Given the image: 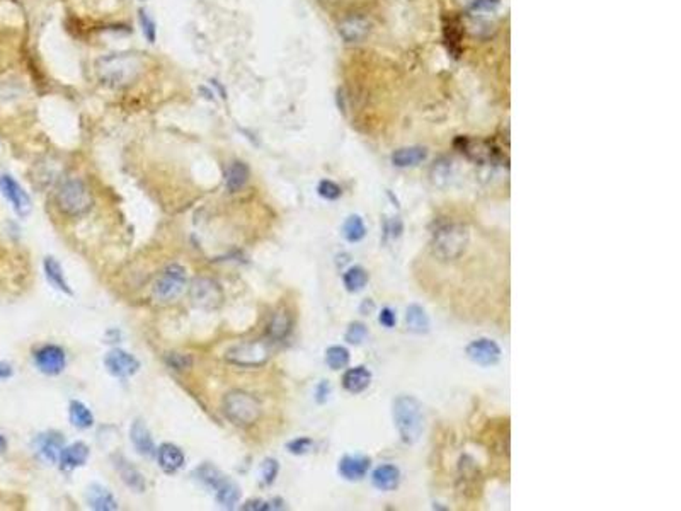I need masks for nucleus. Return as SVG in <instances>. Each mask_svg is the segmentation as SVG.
Listing matches in <instances>:
<instances>
[{
    "mask_svg": "<svg viewBox=\"0 0 681 511\" xmlns=\"http://www.w3.org/2000/svg\"><path fill=\"white\" fill-rule=\"evenodd\" d=\"M426 159V150L421 147H411V149H400L392 156V162L397 167H412L421 164Z\"/></svg>",
    "mask_w": 681,
    "mask_h": 511,
    "instance_id": "obj_29",
    "label": "nucleus"
},
{
    "mask_svg": "<svg viewBox=\"0 0 681 511\" xmlns=\"http://www.w3.org/2000/svg\"><path fill=\"white\" fill-rule=\"evenodd\" d=\"M344 287L348 292H359L368 283V273L363 268L354 266L344 273Z\"/></svg>",
    "mask_w": 681,
    "mask_h": 511,
    "instance_id": "obj_31",
    "label": "nucleus"
},
{
    "mask_svg": "<svg viewBox=\"0 0 681 511\" xmlns=\"http://www.w3.org/2000/svg\"><path fill=\"white\" fill-rule=\"evenodd\" d=\"M373 486L380 491H392V489L397 488L400 479V472L399 469L394 466H380L377 471L373 472Z\"/></svg>",
    "mask_w": 681,
    "mask_h": 511,
    "instance_id": "obj_23",
    "label": "nucleus"
},
{
    "mask_svg": "<svg viewBox=\"0 0 681 511\" xmlns=\"http://www.w3.org/2000/svg\"><path fill=\"white\" fill-rule=\"evenodd\" d=\"M242 510H245V511H249V510L266 511V510H271V503L262 501V500H250V501L245 503V505H242Z\"/></svg>",
    "mask_w": 681,
    "mask_h": 511,
    "instance_id": "obj_40",
    "label": "nucleus"
},
{
    "mask_svg": "<svg viewBox=\"0 0 681 511\" xmlns=\"http://www.w3.org/2000/svg\"><path fill=\"white\" fill-rule=\"evenodd\" d=\"M366 334H368V331H366L365 324H361V322H353V324L349 326L348 333H346V341L351 343V345H359V343L365 341Z\"/></svg>",
    "mask_w": 681,
    "mask_h": 511,
    "instance_id": "obj_35",
    "label": "nucleus"
},
{
    "mask_svg": "<svg viewBox=\"0 0 681 511\" xmlns=\"http://www.w3.org/2000/svg\"><path fill=\"white\" fill-rule=\"evenodd\" d=\"M249 167L244 162L235 161L232 162L231 166L227 167L225 171V186L231 193H239L240 190H244L245 184L249 181Z\"/></svg>",
    "mask_w": 681,
    "mask_h": 511,
    "instance_id": "obj_20",
    "label": "nucleus"
},
{
    "mask_svg": "<svg viewBox=\"0 0 681 511\" xmlns=\"http://www.w3.org/2000/svg\"><path fill=\"white\" fill-rule=\"evenodd\" d=\"M35 363L37 370L45 375H58L65 368V351L57 345H45L36 350Z\"/></svg>",
    "mask_w": 681,
    "mask_h": 511,
    "instance_id": "obj_10",
    "label": "nucleus"
},
{
    "mask_svg": "<svg viewBox=\"0 0 681 511\" xmlns=\"http://www.w3.org/2000/svg\"><path fill=\"white\" fill-rule=\"evenodd\" d=\"M62 448H64L62 447V438L60 435L57 433L43 435V437L37 440V452H40V455L50 464L57 462L58 457H60Z\"/></svg>",
    "mask_w": 681,
    "mask_h": 511,
    "instance_id": "obj_24",
    "label": "nucleus"
},
{
    "mask_svg": "<svg viewBox=\"0 0 681 511\" xmlns=\"http://www.w3.org/2000/svg\"><path fill=\"white\" fill-rule=\"evenodd\" d=\"M325 363L332 370H341L349 363V351L344 346H331L325 353Z\"/></svg>",
    "mask_w": 681,
    "mask_h": 511,
    "instance_id": "obj_33",
    "label": "nucleus"
},
{
    "mask_svg": "<svg viewBox=\"0 0 681 511\" xmlns=\"http://www.w3.org/2000/svg\"><path fill=\"white\" fill-rule=\"evenodd\" d=\"M469 229L458 222H446L433 232L431 251L440 261H455L462 258L469 246Z\"/></svg>",
    "mask_w": 681,
    "mask_h": 511,
    "instance_id": "obj_1",
    "label": "nucleus"
},
{
    "mask_svg": "<svg viewBox=\"0 0 681 511\" xmlns=\"http://www.w3.org/2000/svg\"><path fill=\"white\" fill-rule=\"evenodd\" d=\"M467 355L474 363L482 367L494 365V363L499 362L501 358V348L496 345L494 341L491 339H477V341H472L469 346H467Z\"/></svg>",
    "mask_w": 681,
    "mask_h": 511,
    "instance_id": "obj_12",
    "label": "nucleus"
},
{
    "mask_svg": "<svg viewBox=\"0 0 681 511\" xmlns=\"http://www.w3.org/2000/svg\"><path fill=\"white\" fill-rule=\"evenodd\" d=\"M141 72V62L135 55L120 53L101 58L98 62V74L103 84L110 87H128L139 79Z\"/></svg>",
    "mask_w": 681,
    "mask_h": 511,
    "instance_id": "obj_2",
    "label": "nucleus"
},
{
    "mask_svg": "<svg viewBox=\"0 0 681 511\" xmlns=\"http://www.w3.org/2000/svg\"><path fill=\"white\" fill-rule=\"evenodd\" d=\"M458 472H460V483H463V491L465 494H470V496H475L479 491V481H480V472L479 467L475 466L474 459L469 455H463L460 459V466H458Z\"/></svg>",
    "mask_w": 681,
    "mask_h": 511,
    "instance_id": "obj_16",
    "label": "nucleus"
},
{
    "mask_svg": "<svg viewBox=\"0 0 681 511\" xmlns=\"http://www.w3.org/2000/svg\"><path fill=\"white\" fill-rule=\"evenodd\" d=\"M89 459V447L83 442H75L72 445L62 448L60 457V467L62 471H72V469L82 467Z\"/></svg>",
    "mask_w": 681,
    "mask_h": 511,
    "instance_id": "obj_14",
    "label": "nucleus"
},
{
    "mask_svg": "<svg viewBox=\"0 0 681 511\" xmlns=\"http://www.w3.org/2000/svg\"><path fill=\"white\" fill-rule=\"evenodd\" d=\"M342 234H344L346 241L348 242H358L365 237L366 229L365 224H363L361 217L358 215H351L348 220L344 222V227H342Z\"/></svg>",
    "mask_w": 681,
    "mask_h": 511,
    "instance_id": "obj_32",
    "label": "nucleus"
},
{
    "mask_svg": "<svg viewBox=\"0 0 681 511\" xmlns=\"http://www.w3.org/2000/svg\"><path fill=\"white\" fill-rule=\"evenodd\" d=\"M380 324L382 326H385V328H394L395 326V314L394 311H390V309H383L382 312H380Z\"/></svg>",
    "mask_w": 681,
    "mask_h": 511,
    "instance_id": "obj_41",
    "label": "nucleus"
},
{
    "mask_svg": "<svg viewBox=\"0 0 681 511\" xmlns=\"http://www.w3.org/2000/svg\"><path fill=\"white\" fill-rule=\"evenodd\" d=\"M9 377H12V367L9 363L2 362L0 363V379H9Z\"/></svg>",
    "mask_w": 681,
    "mask_h": 511,
    "instance_id": "obj_42",
    "label": "nucleus"
},
{
    "mask_svg": "<svg viewBox=\"0 0 681 511\" xmlns=\"http://www.w3.org/2000/svg\"><path fill=\"white\" fill-rule=\"evenodd\" d=\"M6 447H7V442H6V438H4V437H2V435H0V454H2V452H4V450H6Z\"/></svg>",
    "mask_w": 681,
    "mask_h": 511,
    "instance_id": "obj_43",
    "label": "nucleus"
},
{
    "mask_svg": "<svg viewBox=\"0 0 681 511\" xmlns=\"http://www.w3.org/2000/svg\"><path fill=\"white\" fill-rule=\"evenodd\" d=\"M312 445H313V442L310 438L302 437V438H296V440H293V442L288 443L286 448H288V452H290V454L303 455V454H307L308 450H310Z\"/></svg>",
    "mask_w": 681,
    "mask_h": 511,
    "instance_id": "obj_39",
    "label": "nucleus"
},
{
    "mask_svg": "<svg viewBox=\"0 0 681 511\" xmlns=\"http://www.w3.org/2000/svg\"><path fill=\"white\" fill-rule=\"evenodd\" d=\"M185 454L173 443H164L157 450V462L165 474H175L185 466Z\"/></svg>",
    "mask_w": 681,
    "mask_h": 511,
    "instance_id": "obj_13",
    "label": "nucleus"
},
{
    "mask_svg": "<svg viewBox=\"0 0 681 511\" xmlns=\"http://www.w3.org/2000/svg\"><path fill=\"white\" fill-rule=\"evenodd\" d=\"M405 321H407L409 331H412V333L423 334L429 331V319L428 316H426L424 309L419 307V305H411V307L407 309Z\"/></svg>",
    "mask_w": 681,
    "mask_h": 511,
    "instance_id": "obj_30",
    "label": "nucleus"
},
{
    "mask_svg": "<svg viewBox=\"0 0 681 511\" xmlns=\"http://www.w3.org/2000/svg\"><path fill=\"white\" fill-rule=\"evenodd\" d=\"M291 329H293V317L285 309H281L271 317L269 326H267V338L274 343L283 341L290 336Z\"/></svg>",
    "mask_w": 681,
    "mask_h": 511,
    "instance_id": "obj_18",
    "label": "nucleus"
},
{
    "mask_svg": "<svg viewBox=\"0 0 681 511\" xmlns=\"http://www.w3.org/2000/svg\"><path fill=\"white\" fill-rule=\"evenodd\" d=\"M317 191H319V195L322 196V198H325V200H331V201H332V200H337V198H339V196H341V193H342V191H341V188L337 186L336 183L327 181V179H325V181H320L319 188H317Z\"/></svg>",
    "mask_w": 681,
    "mask_h": 511,
    "instance_id": "obj_37",
    "label": "nucleus"
},
{
    "mask_svg": "<svg viewBox=\"0 0 681 511\" xmlns=\"http://www.w3.org/2000/svg\"><path fill=\"white\" fill-rule=\"evenodd\" d=\"M371 384V374L365 367L349 368L342 377V387L351 394H359L368 389Z\"/></svg>",
    "mask_w": 681,
    "mask_h": 511,
    "instance_id": "obj_21",
    "label": "nucleus"
},
{
    "mask_svg": "<svg viewBox=\"0 0 681 511\" xmlns=\"http://www.w3.org/2000/svg\"><path fill=\"white\" fill-rule=\"evenodd\" d=\"M87 503L93 510L98 511H115L118 510V501L115 500L110 489L101 484H93L87 491Z\"/></svg>",
    "mask_w": 681,
    "mask_h": 511,
    "instance_id": "obj_19",
    "label": "nucleus"
},
{
    "mask_svg": "<svg viewBox=\"0 0 681 511\" xmlns=\"http://www.w3.org/2000/svg\"><path fill=\"white\" fill-rule=\"evenodd\" d=\"M140 24H141V29H144L145 38H147L150 43H153V41H156V35H157L156 23H153V19L150 18V16L145 11H140Z\"/></svg>",
    "mask_w": 681,
    "mask_h": 511,
    "instance_id": "obj_38",
    "label": "nucleus"
},
{
    "mask_svg": "<svg viewBox=\"0 0 681 511\" xmlns=\"http://www.w3.org/2000/svg\"><path fill=\"white\" fill-rule=\"evenodd\" d=\"M0 191L19 217H28L33 205L24 188L11 174H0Z\"/></svg>",
    "mask_w": 681,
    "mask_h": 511,
    "instance_id": "obj_9",
    "label": "nucleus"
},
{
    "mask_svg": "<svg viewBox=\"0 0 681 511\" xmlns=\"http://www.w3.org/2000/svg\"><path fill=\"white\" fill-rule=\"evenodd\" d=\"M129 438H132L133 447H135V450L139 452L140 455L153 457L157 454L156 443H153L152 435H150V431L144 421L136 420L133 423L132 430H129Z\"/></svg>",
    "mask_w": 681,
    "mask_h": 511,
    "instance_id": "obj_15",
    "label": "nucleus"
},
{
    "mask_svg": "<svg viewBox=\"0 0 681 511\" xmlns=\"http://www.w3.org/2000/svg\"><path fill=\"white\" fill-rule=\"evenodd\" d=\"M190 300L203 311H215L223 304V290L215 280L198 276L190 285Z\"/></svg>",
    "mask_w": 681,
    "mask_h": 511,
    "instance_id": "obj_8",
    "label": "nucleus"
},
{
    "mask_svg": "<svg viewBox=\"0 0 681 511\" xmlns=\"http://www.w3.org/2000/svg\"><path fill=\"white\" fill-rule=\"evenodd\" d=\"M221 409L225 418L239 428H249L256 425L262 414V406L257 397L245 391L228 392L221 402Z\"/></svg>",
    "mask_w": 681,
    "mask_h": 511,
    "instance_id": "obj_4",
    "label": "nucleus"
},
{
    "mask_svg": "<svg viewBox=\"0 0 681 511\" xmlns=\"http://www.w3.org/2000/svg\"><path fill=\"white\" fill-rule=\"evenodd\" d=\"M165 362H167V365H169L170 368H174V370L185 372V370H187V368L191 367V363H193V360H191L190 356H186V355L170 353V355L165 356Z\"/></svg>",
    "mask_w": 681,
    "mask_h": 511,
    "instance_id": "obj_36",
    "label": "nucleus"
},
{
    "mask_svg": "<svg viewBox=\"0 0 681 511\" xmlns=\"http://www.w3.org/2000/svg\"><path fill=\"white\" fill-rule=\"evenodd\" d=\"M279 466L274 459H266L261 466V479L264 486H271L277 481Z\"/></svg>",
    "mask_w": 681,
    "mask_h": 511,
    "instance_id": "obj_34",
    "label": "nucleus"
},
{
    "mask_svg": "<svg viewBox=\"0 0 681 511\" xmlns=\"http://www.w3.org/2000/svg\"><path fill=\"white\" fill-rule=\"evenodd\" d=\"M339 31L346 41L354 43V41L363 40V38L368 35V23H366L365 19H359V18L348 19L341 24Z\"/></svg>",
    "mask_w": 681,
    "mask_h": 511,
    "instance_id": "obj_28",
    "label": "nucleus"
},
{
    "mask_svg": "<svg viewBox=\"0 0 681 511\" xmlns=\"http://www.w3.org/2000/svg\"><path fill=\"white\" fill-rule=\"evenodd\" d=\"M186 288V270L177 263H173L162 271L157 282L153 283L152 295L161 304L177 300Z\"/></svg>",
    "mask_w": 681,
    "mask_h": 511,
    "instance_id": "obj_6",
    "label": "nucleus"
},
{
    "mask_svg": "<svg viewBox=\"0 0 681 511\" xmlns=\"http://www.w3.org/2000/svg\"><path fill=\"white\" fill-rule=\"evenodd\" d=\"M104 367L112 377L118 379H127V377L135 375L140 370V362L133 355L127 353L123 350H111L104 358Z\"/></svg>",
    "mask_w": 681,
    "mask_h": 511,
    "instance_id": "obj_11",
    "label": "nucleus"
},
{
    "mask_svg": "<svg viewBox=\"0 0 681 511\" xmlns=\"http://www.w3.org/2000/svg\"><path fill=\"white\" fill-rule=\"evenodd\" d=\"M93 193L81 179H70L57 193L58 208L64 215L72 217V219L86 215L93 208Z\"/></svg>",
    "mask_w": 681,
    "mask_h": 511,
    "instance_id": "obj_5",
    "label": "nucleus"
},
{
    "mask_svg": "<svg viewBox=\"0 0 681 511\" xmlns=\"http://www.w3.org/2000/svg\"><path fill=\"white\" fill-rule=\"evenodd\" d=\"M116 469H118V471H120L121 479H123L124 483H127L128 488L135 489L136 493L144 491V489H145L144 476H141L140 472L132 466V464L127 462V460H124V459H120L118 462H116Z\"/></svg>",
    "mask_w": 681,
    "mask_h": 511,
    "instance_id": "obj_27",
    "label": "nucleus"
},
{
    "mask_svg": "<svg viewBox=\"0 0 681 511\" xmlns=\"http://www.w3.org/2000/svg\"><path fill=\"white\" fill-rule=\"evenodd\" d=\"M43 268H45V276H47L48 283L52 285V287H55L57 290L66 293V295H72L74 292L72 288H70V285L66 283L64 268L60 266V263H58L55 258H52V256L45 258Z\"/></svg>",
    "mask_w": 681,
    "mask_h": 511,
    "instance_id": "obj_22",
    "label": "nucleus"
},
{
    "mask_svg": "<svg viewBox=\"0 0 681 511\" xmlns=\"http://www.w3.org/2000/svg\"><path fill=\"white\" fill-rule=\"evenodd\" d=\"M269 358V346L266 341H248L233 345L225 351V360L240 368L262 367Z\"/></svg>",
    "mask_w": 681,
    "mask_h": 511,
    "instance_id": "obj_7",
    "label": "nucleus"
},
{
    "mask_svg": "<svg viewBox=\"0 0 681 511\" xmlns=\"http://www.w3.org/2000/svg\"><path fill=\"white\" fill-rule=\"evenodd\" d=\"M215 498H216V503H219L220 506H223V508H228V510L235 508V505L240 500L239 486L227 477V479H225L223 483L215 489Z\"/></svg>",
    "mask_w": 681,
    "mask_h": 511,
    "instance_id": "obj_25",
    "label": "nucleus"
},
{
    "mask_svg": "<svg viewBox=\"0 0 681 511\" xmlns=\"http://www.w3.org/2000/svg\"><path fill=\"white\" fill-rule=\"evenodd\" d=\"M394 421L400 438L407 445H412L423 435L424 416L419 401L411 396H400L394 401Z\"/></svg>",
    "mask_w": 681,
    "mask_h": 511,
    "instance_id": "obj_3",
    "label": "nucleus"
},
{
    "mask_svg": "<svg viewBox=\"0 0 681 511\" xmlns=\"http://www.w3.org/2000/svg\"><path fill=\"white\" fill-rule=\"evenodd\" d=\"M70 423L78 430H87L94 425V416L91 409L81 401H72L69 408Z\"/></svg>",
    "mask_w": 681,
    "mask_h": 511,
    "instance_id": "obj_26",
    "label": "nucleus"
},
{
    "mask_svg": "<svg viewBox=\"0 0 681 511\" xmlns=\"http://www.w3.org/2000/svg\"><path fill=\"white\" fill-rule=\"evenodd\" d=\"M370 469V459L361 455H348L339 462V474L348 481H359Z\"/></svg>",
    "mask_w": 681,
    "mask_h": 511,
    "instance_id": "obj_17",
    "label": "nucleus"
}]
</instances>
